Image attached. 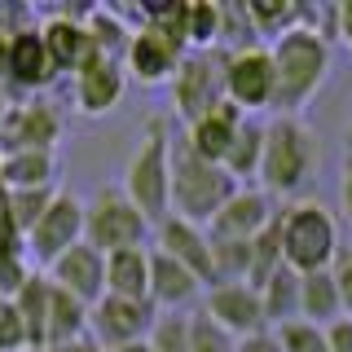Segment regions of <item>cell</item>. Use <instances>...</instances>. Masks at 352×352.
Returning <instances> with one entry per match:
<instances>
[{
	"label": "cell",
	"mask_w": 352,
	"mask_h": 352,
	"mask_svg": "<svg viewBox=\"0 0 352 352\" xmlns=\"http://www.w3.org/2000/svg\"><path fill=\"white\" fill-rule=\"evenodd\" d=\"M339 203H344V216L352 220V159L344 168V181H339Z\"/></svg>",
	"instance_id": "f35d334b"
},
{
	"label": "cell",
	"mask_w": 352,
	"mask_h": 352,
	"mask_svg": "<svg viewBox=\"0 0 352 352\" xmlns=\"http://www.w3.org/2000/svg\"><path fill=\"white\" fill-rule=\"evenodd\" d=\"M273 75H278V88H273V106L278 115L300 119V110L317 97V88L326 84L330 71V53L326 40L317 36L313 27H291L273 40Z\"/></svg>",
	"instance_id": "6da1fadb"
},
{
	"label": "cell",
	"mask_w": 352,
	"mask_h": 352,
	"mask_svg": "<svg viewBox=\"0 0 352 352\" xmlns=\"http://www.w3.org/2000/svg\"><path fill=\"white\" fill-rule=\"evenodd\" d=\"M225 62L229 53H185L181 58V71H176V115L185 119V124H198L203 115H212V110L225 102Z\"/></svg>",
	"instance_id": "52a82bcc"
},
{
	"label": "cell",
	"mask_w": 352,
	"mask_h": 352,
	"mask_svg": "<svg viewBox=\"0 0 352 352\" xmlns=\"http://www.w3.org/2000/svg\"><path fill=\"white\" fill-rule=\"evenodd\" d=\"M154 322H159V308H154L150 300L132 304V300L102 295V300L88 308V339H93L102 352H115L124 344H141V339H150Z\"/></svg>",
	"instance_id": "9c48e42d"
},
{
	"label": "cell",
	"mask_w": 352,
	"mask_h": 352,
	"mask_svg": "<svg viewBox=\"0 0 352 352\" xmlns=\"http://www.w3.org/2000/svg\"><path fill=\"white\" fill-rule=\"evenodd\" d=\"M58 190H5V203H9V216L18 220L22 234H31V225L44 216V207H49V198Z\"/></svg>",
	"instance_id": "1f68e13d"
},
{
	"label": "cell",
	"mask_w": 352,
	"mask_h": 352,
	"mask_svg": "<svg viewBox=\"0 0 352 352\" xmlns=\"http://www.w3.org/2000/svg\"><path fill=\"white\" fill-rule=\"evenodd\" d=\"M9 44H14V40L0 31V75H9Z\"/></svg>",
	"instance_id": "60d3db41"
},
{
	"label": "cell",
	"mask_w": 352,
	"mask_h": 352,
	"mask_svg": "<svg viewBox=\"0 0 352 352\" xmlns=\"http://www.w3.org/2000/svg\"><path fill=\"white\" fill-rule=\"evenodd\" d=\"M172 146L176 137H172L168 115H150L124 172V194L146 212L150 225L172 216Z\"/></svg>",
	"instance_id": "7a4b0ae2"
},
{
	"label": "cell",
	"mask_w": 352,
	"mask_h": 352,
	"mask_svg": "<svg viewBox=\"0 0 352 352\" xmlns=\"http://www.w3.org/2000/svg\"><path fill=\"white\" fill-rule=\"evenodd\" d=\"M300 286L304 278L295 269H278L273 273V282L260 291V308H264V326H291L300 322Z\"/></svg>",
	"instance_id": "d4e9b609"
},
{
	"label": "cell",
	"mask_w": 352,
	"mask_h": 352,
	"mask_svg": "<svg viewBox=\"0 0 352 352\" xmlns=\"http://www.w3.org/2000/svg\"><path fill=\"white\" fill-rule=\"evenodd\" d=\"M317 172V141L308 124L291 115H278L264 124V159H260V185L264 194H295Z\"/></svg>",
	"instance_id": "277c9868"
},
{
	"label": "cell",
	"mask_w": 352,
	"mask_h": 352,
	"mask_svg": "<svg viewBox=\"0 0 352 352\" xmlns=\"http://www.w3.org/2000/svg\"><path fill=\"white\" fill-rule=\"evenodd\" d=\"M282 225V260L286 269H295L300 278L308 273H326L339 260V229L322 203H291L278 212Z\"/></svg>",
	"instance_id": "5b68a950"
},
{
	"label": "cell",
	"mask_w": 352,
	"mask_h": 352,
	"mask_svg": "<svg viewBox=\"0 0 352 352\" xmlns=\"http://www.w3.org/2000/svg\"><path fill=\"white\" fill-rule=\"evenodd\" d=\"M273 88H278V75H273V53L269 49H242L229 53L225 62V102H234L242 115L260 106H273Z\"/></svg>",
	"instance_id": "8fae6325"
},
{
	"label": "cell",
	"mask_w": 352,
	"mask_h": 352,
	"mask_svg": "<svg viewBox=\"0 0 352 352\" xmlns=\"http://www.w3.org/2000/svg\"><path fill=\"white\" fill-rule=\"evenodd\" d=\"M238 352H282V344H278V335H273V330H264V335L238 339Z\"/></svg>",
	"instance_id": "74e56055"
},
{
	"label": "cell",
	"mask_w": 352,
	"mask_h": 352,
	"mask_svg": "<svg viewBox=\"0 0 352 352\" xmlns=\"http://www.w3.org/2000/svg\"><path fill=\"white\" fill-rule=\"evenodd\" d=\"M49 282L62 286L66 295H75L80 304L93 308L97 300L106 295V256L97 247H88V242H80V247H71L66 256L49 269Z\"/></svg>",
	"instance_id": "e0dca14e"
},
{
	"label": "cell",
	"mask_w": 352,
	"mask_h": 352,
	"mask_svg": "<svg viewBox=\"0 0 352 352\" xmlns=\"http://www.w3.org/2000/svg\"><path fill=\"white\" fill-rule=\"evenodd\" d=\"M273 335H278L282 352H330V344H326V330H322V326H313V322H291V326H278Z\"/></svg>",
	"instance_id": "d6a6232c"
},
{
	"label": "cell",
	"mask_w": 352,
	"mask_h": 352,
	"mask_svg": "<svg viewBox=\"0 0 352 352\" xmlns=\"http://www.w3.org/2000/svg\"><path fill=\"white\" fill-rule=\"evenodd\" d=\"M31 282V264L22 251H0V300H9L14 304L18 300V291Z\"/></svg>",
	"instance_id": "836d02e7"
},
{
	"label": "cell",
	"mask_w": 352,
	"mask_h": 352,
	"mask_svg": "<svg viewBox=\"0 0 352 352\" xmlns=\"http://www.w3.org/2000/svg\"><path fill=\"white\" fill-rule=\"evenodd\" d=\"M154 251L172 256L176 264H185V269H190L194 278L207 286V291L216 286L212 234H207L203 225H190V220H181V216H168V220H159V225H154Z\"/></svg>",
	"instance_id": "4fadbf2b"
},
{
	"label": "cell",
	"mask_w": 352,
	"mask_h": 352,
	"mask_svg": "<svg viewBox=\"0 0 352 352\" xmlns=\"http://www.w3.org/2000/svg\"><path fill=\"white\" fill-rule=\"evenodd\" d=\"M9 80L22 84V88H49L53 80H58V62L49 58L40 31H22V36H14V44H9Z\"/></svg>",
	"instance_id": "ffe728a7"
},
{
	"label": "cell",
	"mask_w": 352,
	"mask_h": 352,
	"mask_svg": "<svg viewBox=\"0 0 352 352\" xmlns=\"http://www.w3.org/2000/svg\"><path fill=\"white\" fill-rule=\"evenodd\" d=\"M84 242V203L75 194L58 190L49 198V207H44V216L31 225L27 234V251L31 260L40 264V269H53L71 247H80Z\"/></svg>",
	"instance_id": "ba28073f"
},
{
	"label": "cell",
	"mask_w": 352,
	"mask_h": 352,
	"mask_svg": "<svg viewBox=\"0 0 352 352\" xmlns=\"http://www.w3.org/2000/svg\"><path fill=\"white\" fill-rule=\"evenodd\" d=\"M344 317V304H339V286H335V273H308L304 286H300V322H313V326H335Z\"/></svg>",
	"instance_id": "cb8c5ba5"
},
{
	"label": "cell",
	"mask_w": 352,
	"mask_h": 352,
	"mask_svg": "<svg viewBox=\"0 0 352 352\" xmlns=\"http://www.w3.org/2000/svg\"><path fill=\"white\" fill-rule=\"evenodd\" d=\"M348 150H352V124H348Z\"/></svg>",
	"instance_id": "f6af8a7d"
},
{
	"label": "cell",
	"mask_w": 352,
	"mask_h": 352,
	"mask_svg": "<svg viewBox=\"0 0 352 352\" xmlns=\"http://www.w3.org/2000/svg\"><path fill=\"white\" fill-rule=\"evenodd\" d=\"M260 159H264V124L242 119L234 146H229V154H225V172L242 185V181H251V176H260Z\"/></svg>",
	"instance_id": "4316f807"
},
{
	"label": "cell",
	"mask_w": 352,
	"mask_h": 352,
	"mask_svg": "<svg viewBox=\"0 0 352 352\" xmlns=\"http://www.w3.org/2000/svg\"><path fill=\"white\" fill-rule=\"evenodd\" d=\"M278 269H286V260H282V225L273 220L264 234L251 238V273H247V286H251V291H264Z\"/></svg>",
	"instance_id": "83f0119b"
},
{
	"label": "cell",
	"mask_w": 352,
	"mask_h": 352,
	"mask_svg": "<svg viewBox=\"0 0 352 352\" xmlns=\"http://www.w3.org/2000/svg\"><path fill=\"white\" fill-rule=\"evenodd\" d=\"M80 339H88V304H80L75 295H66L62 286H53V300H49V330H44V348L80 344Z\"/></svg>",
	"instance_id": "603a6c76"
},
{
	"label": "cell",
	"mask_w": 352,
	"mask_h": 352,
	"mask_svg": "<svg viewBox=\"0 0 352 352\" xmlns=\"http://www.w3.org/2000/svg\"><path fill=\"white\" fill-rule=\"evenodd\" d=\"M115 352H154V348H150V339H141V344H124V348H115Z\"/></svg>",
	"instance_id": "b9f144b4"
},
{
	"label": "cell",
	"mask_w": 352,
	"mask_h": 352,
	"mask_svg": "<svg viewBox=\"0 0 352 352\" xmlns=\"http://www.w3.org/2000/svg\"><path fill=\"white\" fill-rule=\"evenodd\" d=\"M242 190L220 163H207L185 146V137L172 146V216L190 220V225H212L216 212Z\"/></svg>",
	"instance_id": "3957f363"
},
{
	"label": "cell",
	"mask_w": 352,
	"mask_h": 352,
	"mask_svg": "<svg viewBox=\"0 0 352 352\" xmlns=\"http://www.w3.org/2000/svg\"><path fill=\"white\" fill-rule=\"evenodd\" d=\"M106 295L146 304L150 300V251H115V256H106Z\"/></svg>",
	"instance_id": "44dd1931"
},
{
	"label": "cell",
	"mask_w": 352,
	"mask_h": 352,
	"mask_svg": "<svg viewBox=\"0 0 352 352\" xmlns=\"http://www.w3.org/2000/svg\"><path fill=\"white\" fill-rule=\"evenodd\" d=\"M242 119H247V115H242L234 102H220L212 115H203L198 124H190V132H185V146H190L198 159L220 163V168H225V154H229V146H234Z\"/></svg>",
	"instance_id": "d6986e66"
},
{
	"label": "cell",
	"mask_w": 352,
	"mask_h": 352,
	"mask_svg": "<svg viewBox=\"0 0 352 352\" xmlns=\"http://www.w3.org/2000/svg\"><path fill=\"white\" fill-rule=\"evenodd\" d=\"M124 88H128L124 58H110L97 44H88L84 62L75 66V106L97 119V115H106V110H115V102L124 97Z\"/></svg>",
	"instance_id": "30bf717a"
},
{
	"label": "cell",
	"mask_w": 352,
	"mask_h": 352,
	"mask_svg": "<svg viewBox=\"0 0 352 352\" xmlns=\"http://www.w3.org/2000/svg\"><path fill=\"white\" fill-rule=\"evenodd\" d=\"M53 181V154L22 150L5 159V190H49Z\"/></svg>",
	"instance_id": "f1b7e54d"
},
{
	"label": "cell",
	"mask_w": 352,
	"mask_h": 352,
	"mask_svg": "<svg viewBox=\"0 0 352 352\" xmlns=\"http://www.w3.org/2000/svg\"><path fill=\"white\" fill-rule=\"evenodd\" d=\"M339 36H344V44L352 49V0H348V5H339Z\"/></svg>",
	"instance_id": "ab89813d"
},
{
	"label": "cell",
	"mask_w": 352,
	"mask_h": 352,
	"mask_svg": "<svg viewBox=\"0 0 352 352\" xmlns=\"http://www.w3.org/2000/svg\"><path fill=\"white\" fill-rule=\"evenodd\" d=\"M80 352H102V348H97V344H93V339H84V348H80Z\"/></svg>",
	"instance_id": "7bdbcfd3"
},
{
	"label": "cell",
	"mask_w": 352,
	"mask_h": 352,
	"mask_svg": "<svg viewBox=\"0 0 352 352\" xmlns=\"http://www.w3.org/2000/svg\"><path fill=\"white\" fill-rule=\"evenodd\" d=\"M40 40H44V49H49V58L58 62V71H75V66L84 62V53H88V22L80 18H49L44 22V31H40Z\"/></svg>",
	"instance_id": "7402d4cb"
},
{
	"label": "cell",
	"mask_w": 352,
	"mask_h": 352,
	"mask_svg": "<svg viewBox=\"0 0 352 352\" xmlns=\"http://www.w3.org/2000/svg\"><path fill=\"white\" fill-rule=\"evenodd\" d=\"M203 313L234 339H251V335H264V308H260V291H251L247 282H234V286H212L203 295Z\"/></svg>",
	"instance_id": "5bb4252c"
},
{
	"label": "cell",
	"mask_w": 352,
	"mask_h": 352,
	"mask_svg": "<svg viewBox=\"0 0 352 352\" xmlns=\"http://www.w3.org/2000/svg\"><path fill=\"white\" fill-rule=\"evenodd\" d=\"M181 58H185V44L146 22V27L132 31V40H128L124 71L137 84H172L176 71H181Z\"/></svg>",
	"instance_id": "7c38bea8"
},
{
	"label": "cell",
	"mask_w": 352,
	"mask_h": 352,
	"mask_svg": "<svg viewBox=\"0 0 352 352\" xmlns=\"http://www.w3.org/2000/svg\"><path fill=\"white\" fill-rule=\"evenodd\" d=\"M326 344L330 352H352V317H339L335 326H326Z\"/></svg>",
	"instance_id": "8d00e7d4"
},
{
	"label": "cell",
	"mask_w": 352,
	"mask_h": 352,
	"mask_svg": "<svg viewBox=\"0 0 352 352\" xmlns=\"http://www.w3.org/2000/svg\"><path fill=\"white\" fill-rule=\"evenodd\" d=\"M154 352H190V317L185 313H159V322L150 330Z\"/></svg>",
	"instance_id": "f546056e"
},
{
	"label": "cell",
	"mask_w": 352,
	"mask_h": 352,
	"mask_svg": "<svg viewBox=\"0 0 352 352\" xmlns=\"http://www.w3.org/2000/svg\"><path fill=\"white\" fill-rule=\"evenodd\" d=\"M207 295V286L194 278L185 264H176L163 251H150V304L159 313H185Z\"/></svg>",
	"instance_id": "ac0fdd59"
},
{
	"label": "cell",
	"mask_w": 352,
	"mask_h": 352,
	"mask_svg": "<svg viewBox=\"0 0 352 352\" xmlns=\"http://www.w3.org/2000/svg\"><path fill=\"white\" fill-rule=\"evenodd\" d=\"M5 304H9V300H0V313H5Z\"/></svg>",
	"instance_id": "bcb514c9"
},
{
	"label": "cell",
	"mask_w": 352,
	"mask_h": 352,
	"mask_svg": "<svg viewBox=\"0 0 352 352\" xmlns=\"http://www.w3.org/2000/svg\"><path fill=\"white\" fill-rule=\"evenodd\" d=\"M190 352H238V339L225 335V330L198 308V313H190Z\"/></svg>",
	"instance_id": "4dcf8cb0"
},
{
	"label": "cell",
	"mask_w": 352,
	"mask_h": 352,
	"mask_svg": "<svg viewBox=\"0 0 352 352\" xmlns=\"http://www.w3.org/2000/svg\"><path fill=\"white\" fill-rule=\"evenodd\" d=\"M0 194H5V159H0Z\"/></svg>",
	"instance_id": "ee69618b"
},
{
	"label": "cell",
	"mask_w": 352,
	"mask_h": 352,
	"mask_svg": "<svg viewBox=\"0 0 352 352\" xmlns=\"http://www.w3.org/2000/svg\"><path fill=\"white\" fill-rule=\"evenodd\" d=\"M335 286H339V304H344V317H352V251H339L335 260Z\"/></svg>",
	"instance_id": "d590c367"
},
{
	"label": "cell",
	"mask_w": 352,
	"mask_h": 352,
	"mask_svg": "<svg viewBox=\"0 0 352 352\" xmlns=\"http://www.w3.org/2000/svg\"><path fill=\"white\" fill-rule=\"evenodd\" d=\"M273 220H278L273 194H264V190H238L216 212V220L207 225V234H212L216 242H251L256 234H264Z\"/></svg>",
	"instance_id": "9a60e30c"
},
{
	"label": "cell",
	"mask_w": 352,
	"mask_h": 352,
	"mask_svg": "<svg viewBox=\"0 0 352 352\" xmlns=\"http://www.w3.org/2000/svg\"><path fill=\"white\" fill-rule=\"evenodd\" d=\"M0 132L9 137L5 141L9 154H22V150L53 154V146H58V137H62V119H58V110L44 106V102H22V106H9Z\"/></svg>",
	"instance_id": "2e32d148"
},
{
	"label": "cell",
	"mask_w": 352,
	"mask_h": 352,
	"mask_svg": "<svg viewBox=\"0 0 352 352\" xmlns=\"http://www.w3.org/2000/svg\"><path fill=\"white\" fill-rule=\"evenodd\" d=\"M0 352H31V330L14 304H5L0 313Z\"/></svg>",
	"instance_id": "e575fe53"
},
{
	"label": "cell",
	"mask_w": 352,
	"mask_h": 352,
	"mask_svg": "<svg viewBox=\"0 0 352 352\" xmlns=\"http://www.w3.org/2000/svg\"><path fill=\"white\" fill-rule=\"evenodd\" d=\"M49 300H53V282L44 273H31V282L18 291L14 308L22 313V322L31 330V352H44V330H49Z\"/></svg>",
	"instance_id": "484cf974"
},
{
	"label": "cell",
	"mask_w": 352,
	"mask_h": 352,
	"mask_svg": "<svg viewBox=\"0 0 352 352\" xmlns=\"http://www.w3.org/2000/svg\"><path fill=\"white\" fill-rule=\"evenodd\" d=\"M150 229L154 225L124 194V185H102V190L84 203V242L97 247L102 256H115V251H146Z\"/></svg>",
	"instance_id": "8992f818"
}]
</instances>
